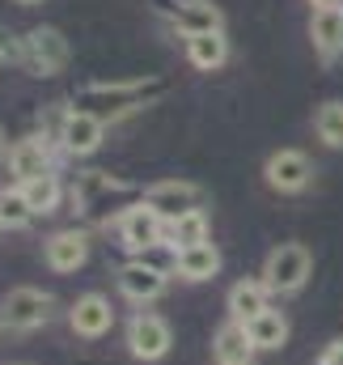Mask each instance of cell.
I'll list each match as a JSON object with an SVG mask.
<instances>
[{"label":"cell","mask_w":343,"mask_h":365,"mask_svg":"<svg viewBox=\"0 0 343 365\" xmlns=\"http://www.w3.org/2000/svg\"><path fill=\"white\" fill-rule=\"evenodd\" d=\"M157 93H162V81H93V86L77 90L73 106L97 115L102 123H115L132 110H144Z\"/></svg>","instance_id":"cell-1"},{"label":"cell","mask_w":343,"mask_h":365,"mask_svg":"<svg viewBox=\"0 0 343 365\" xmlns=\"http://www.w3.org/2000/svg\"><path fill=\"white\" fill-rule=\"evenodd\" d=\"M263 284L271 289V297H292L310 284L314 276V255L305 242H280L275 251H267L263 259Z\"/></svg>","instance_id":"cell-2"},{"label":"cell","mask_w":343,"mask_h":365,"mask_svg":"<svg viewBox=\"0 0 343 365\" xmlns=\"http://www.w3.org/2000/svg\"><path fill=\"white\" fill-rule=\"evenodd\" d=\"M56 319V297L47 289H34V284H17L0 297V327L17 331V336H30L38 327H47Z\"/></svg>","instance_id":"cell-3"},{"label":"cell","mask_w":343,"mask_h":365,"mask_svg":"<svg viewBox=\"0 0 343 365\" xmlns=\"http://www.w3.org/2000/svg\"><path fill=\"white\" fill-rule=\"evenodd\" d=\"M115 230H119V242L140 259V255H149L153 247H162L166 242V234H170V225L144 204V200H136L132 208H123L119 217H115Z\"/></svg>","instance_id":"cell-4"},{"label":"cell","mask_w":343,"mask_h":365,"mask_svg":"<svg viewBox=\"0 0 343 365\" xmlns=\"http://www.w3.org/2000/svg\"><path fill=\"white\" fill-rule=\"evenodd\" d=\"M123 344H127V353H132L136 361H162V357L170 353V344H174V331H170V323H166L162 314L136 310V314L127 319Z\"/></svg>","instance_id":"cell-5"},{"label":"cell","mask_w":343,"mask_h":365,"mask_svg":"<svg viewBox=\"0 0 343 365\" xmlns=\"http://www.w3.org/2000/svg\"><path fill=\"white\" fill-rule=\"evenodd\" d=\"M30 77H56L68 68V38L56 26H34L26 30V64Z\"/></svg>","instance_id":"cell-6"},{"label":"cell","mask_w":343,"mask_h":365,"mask_svg":"<svg viewBox=\"0 0 343 365\" xmlns=\"http://www.w3.org/2000/svg\"><path fill=\"white\" fill-rule=\"evenodd\" d=\"M166 225L170 221H178V217H186V212H199L204 208V191L195 187V182H186V179H162V182H153L144 195H140Z\"/></svg>","instance_id":"cell-7"},{"label":"cell","mask_w":343,"mask_h":365,"mask_svg":"<svg viewBox=\"0 0 343 365\" xmlns=\"http://www.w3.org/2000/svg\"><path fill=\"white\" fill-rule=\"evenodd\" d=\"M263 179L271 191L280 195H301L310 182H314V162L301 153V149H275L263 166Z\"/></svg>","instance_id":"cell-8"},{"label":"cell","mask_w":343,"mask_h":365,"mask_svg":"<svg viewBox=\"0 0 343 365\" xmlns=\"http://www.w3.org/2000/svg\"><path fill=\"white\" fill-rule=\"evenodd\" d=\"M170 276L174 272L157 268V264H149V259H127L115 280H119V293H123L132 306H149V302H157V297L166 293Z\"/></svg>","instance_id":"cell-9"},{"label":"cell","mask_w":343,"mask_h":365,"mask_svg":"<svg viewBox=\"0 0 343 365\" xmlns=\"http://www.w3.org/2000/svg\"><path fill=\"white\" fill-rule=\"evenodd\" d=\"M157 9L170 17L174 34H182V38L225 30V17H221V9L212 0H174V4H157Z\"/></svg>","instance_id":"cell-10"},{"label":"cell","mask_w":343,"mask_h":365,"mask_svg":"<svg viewBox=\"0 0 343 365\" xmlns=\"http://www.w3.org/2000/svg\"><path fill=\"white\" fill-rule=\"evenodd\" d=\"M68 327L81 336V340H102L110 327H115V306L106 293H81L68 310Z\"/></svg>","instance_id":"cell-11"},{"label":"cell","mask_w":343,"mask_h":365,"mask_svg":"<svg viewBox=\"0 0 343 365\" xmlns=\"http://www.w3.org/2000/svg\"><path fill=\"white\" fill-rule=\"evenodd\" d=\"M85 259H89V234L85 230H56L43 242V264L60 276L85 268Z\"/></svg>","instance_id":"cell-12"},{"label":"cell","mask_w":343,"mask_h":365,"mask_svg":"<svg viewBox=\"0 0 343 365\" xmlns=\"http://www.w3.org/2000/svg\"><path fill=\"white\" fill-rule=\"evenodd\" d=\"M9 175H13L17 187L43 179V175H56V170H51V145H47L43 136H26V140H17V145L9 149Z\"/></svg>","instance_id":"cell-13"},{"label":"cell","mask_w":343,"mask_h":365,"mask_svg":"<svg viewBox=\"0 0 343 365\" xmlns=\"http://www.w3.org/2000/svg\"><path fill=\"white\" fill-rule=\"evenodd\" d=\"M102 136H106V123H102L97 115L73 106V115H68V123H64V136H60V149H64L68 158H89V153L102 149Z\"/></svg>","instance_id":"cell-14"},{"label":"cell","mask_w":343,"mask_h":365,"mask_svg":"<svg viewBox=\"0 0 343 365\" xmlns=\"http://www.w3.org/2000/svg\"><path fill=\"white\" fill-rule=\"evenodd\" d=\"M267 306H271V289L263 284V276H242V280L225 293V310H229L233 323H255Z\"/></svg>","instance_id":"cell-15"},{"label":"cell","mask_w":343,"mask_h":365,"mask_svg":"<svg viewBox=\"0 0 343 365\" xmlns=\"http://www.w3.org/2000/svg\"><path fill=\"white\" fill-rule=\"evenodd\" d=\"M255 344H250V331H246V323H221L216 327V336H212V357L216 365H255Z\"/></svg>","instance_id":"cell-16"},{"label":"cell","mask_w":343,"mask_h":365,"mask_svg":"<svg viewBox=\"0 0 343 365\" xmlns=\"http://www.w3.org/2000/svg\"><path fill=\"white\" fill-rule=\"evenodd\" d=\"M221 272V251L216 242H199V247H186L174 255V276L186 280V284H204V280H216Z\"/></svg>","instance_id":"cell-17"},{"label":"cell","mask_w":343,"mask_h":365,"mask_svg":"<svg viewBox=\"0 0 343 365\" xmlns=\"http://www.w3.org/2000/svg\"><path fill=\"white\" fill-rule=\"evenodd\" d=\"M310 38H314V51L331 64L343 51V9H314V17H310Z\"/></svg>","instance_id":"cell-18"},{"label":"cell","mask_w":343,"mask_h":365,"mask_svg":"<svg viewBox=\"0 0 343 365\" xmlns=\"http://www.w3.org/2000/svg\"><path fill=\"white\" fill-rule=\"evenodd\" d=\"M186 60H191V68H199V73H216V68L229 60V38H225V30L186 38Z\"/></svg>","instance_id":"cell-19"},{"label":"cell","mask_w":343,"mask_h":365,"mask_svg":"<svg viewBox=\"0 0 343 365\" xmlns=\"http://www.w3.org/2000/svg\"><path fill=\"white\" fill-rule=\"evenodd\" d=\"M110 191H123V182L110 179L106 170H85V175H77V179H73V208L93 212Z\"/></svg>","instance_id":"cell-20"},{"label":"cell","mask_w":343,"mask_h":365,"mask_svg":"<svg viewBox=\"0 0 343 365\" xmlns=\"http://www.w3.org/2000/svg\"><path fill=\"white\" fill-rule=\"evenodd\" d=\"M246 331H250V344H255L258 353H275V349H284L288 344V319H284V310H263L255 323H246Z\"/></svg>","instance_id":"cell-21"},{"label":"cell","mask_w":343,"mask_h":365,"mask_svg":"<svg viewBox=\"0 0 343 365\" xmlns=\"http://www.w3.org/2000/svg\"><path fill=\"white\" fill-rule=\"evenodd\" d=\"M166 242H170L174 251H186V247L212 242V221H208V212L199 208V212H186V217L170 221V234H166Z\"/></svg>","instance_id":"cell-22"},{"label":"cell","mask_w":343,"mask_h":365,"mask_svg":"<svg viewBox=\"0 0 343 365\" xmlns=\"http://www.w3.org/2000/svg\"><path fill=\"white\" fill-rule=\"evenodd\" d=\"M30 221H34V208H30L26 191H21L17 182L0 187V225H4V230H26Z\"/></svg>","instance_id":"cell-23"},{"label":"cell","mask_w":343,"mask_h":365,"mask_svg":"<svg viewBox=\"0 0 343 365\" xmlns=\"http://www.w3.org/2000/svg\"><path fill=\"white\" fill-rule=\"evenodd\" d=\"M21 191H26V200H30L34 217H47V212H56V208H60V200H64V182H60V175H43V179L26 182Z\"/></svg>","instance_id":"cell-24"},{"label":"cell","mask_w":343,"mask_h":365,"mask_svg":"<svg viewBox=\"0 0 343 365\" xmlns=\"http://www.w3.org/2000/svg\"><path fill=\"white\" fill-rule=\"evenodd\" d=\"M314 132H318L322 145L343 149V102L339 98H331V102L318 106V115H314Z\"/></svg>","instance_id":"cell-25"},{"label":"cell","mask_w":343,"mask_h":365,"mask_svg":"<svg viewBox=\"0 0 343 365\" xmlns=\"http://www.w3.org/2000/svg\"><path fill=\"white\" fill-rule=\"evenodd\" d=\"M68 115H73V106H64V102H51V106L43 110V140H47V145H60Z\"/></svg>","instance_id":"cell-26"},{"label":"cell","mask_w":343,"mask_h":365,"mask_svg":"<svg viewBox=\"0 0 343 365\" xmlns=\"http://www.w3.org/2000/svg\"><path fill=\"white\" fill-rule=\"evenodd\" d=\"M0 64H26V34L0 26Z\"/></svg>","instance_id":"cell-27"},{"label":"cell","mask_w":343,"mask_h":365,"mask_svg":"<svg viewBox=\"0 0 343 365\" xmlns=\"http://www.w3.org/2000/svg\"><path fill=\"white\" fill-rule=\"evenodd\" d=\"M314 365H343V340H331V344L318 353V361Z\"/></svg>","instance_id":"cell-28"},{"label":"cell","mask_w":343,"mask_h":365,"mask_svg":"<svg viewBox=\"0 0 343 365\" xmlns=\"http://www.w3.org/2000/svg\"><path fill=\"white\" fill-rule=\"evenodd\" d=\"M314 9H343V0H310Z\"/></svg>","instance_id":"cell-29"},{"label":"cell","mask_w":343,"mask_h":365,"mask_svg":"<svg viewBox=\"0 0 343 365\" xmlns=\"http://www.w3.org/2000/svg\"><path fill=\"white\" fill-rule=\"evenodd\" d=\"M9 149H13V145L4 140V128H0V158H9Z\"/></svg>","instance_id":"cell-30"},{"label":"cell","mask_w":343,"mask_h":365,"mask_svg":"<svg viewBox=\"0 0 343 365\" xmlns=\"http://www.w3.org/2000/svg\"><path fill=\"white\" fill-rule=\"evenodd\" d=\"M17 4H43V0H17Z\"/></svg>","instance_id":"cell-31"},{"label":"cell","mask_w":343,"mask_h":365,"mask_svg":"<svg viewBox=\"0 0 343 365\" xmlns=\"http://www.w3.org/2000/svg\"><path fill=\"white\" fill-rule=\"evenodd\" d=\"M0 234H4V225H0Z\"/></svg>","instance_id":"cell-32"}]
</instances>
